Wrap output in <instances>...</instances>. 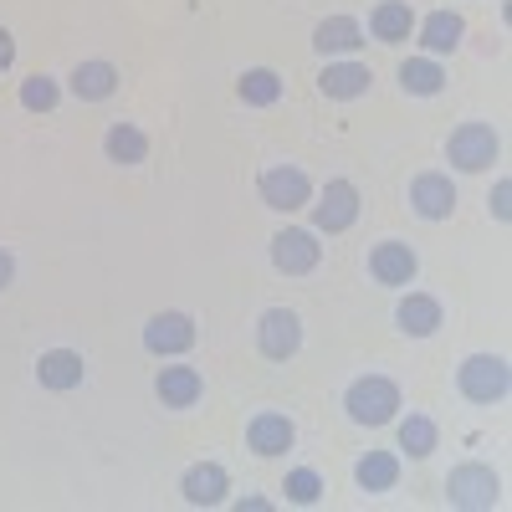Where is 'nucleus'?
<instances>
[{"label":"nucleus","instance_id":"7","mask_svg":"<svg viewBox=\"0 0 512 512\" xmlns=\"http://www.w3.org/2000/svg\"><path fill=\"white\" fill-rule=\"evenodd\" d=\"M308 210H313V231L318 236H344L359 221V185L354 180H328L318 205H308Z\"/></svg>","mask_w":512,"mask_h":512},{"label":"nucleus","instance_id":"31","mask_svg":"<svg viewBox=\"0 0 512 512\" xmlns=\"http://www.w3.org/2000/svg\"><path fill=\"white\" fill-rule=\"evenodd\" d=\"M11 282H16V256H11L6 246H0V292H6Z\"/></svg>","mask_w":512,"mask_h":512},{"label":"nucleus","instance_id":"5","mask_svg":"<svg viewBox=\"0 0 512 512\" xmlns=\"http://www.w3.org/2000/svg\"><path fill=\"white\" fill-rule=\"evenodd\" d=\"M256 195H262L267 210H308L313 205V180L303 175L297 164H272L262 169V180H256Z\"/></svg>","mask_w":512,"mask_h":512},{"label":"nucleus","instance_id":"19","mask_svg":"<svg viewBox=\"0 0 512 512\" xmlns=\"http://www.w3.org/2000/svg\"><path fill=\"white\" fill-rule=\"evenodd\" d=\"M67 93H72L77 103H108V98L118 93V67H113V62H103V57L77 62V67H72V77H67Z\"/></svg>","mask_w":512,"mask_h":512},{"label":"nucleus","instance_id":"2","mask_svg":"<svg viewBox=\"0 0 512 512\" xmlns=\"http://www.w3.org/2000/svg\"><path fill=\"white\" fill-rule=\"evenodd\" d=\"M446 159L451 169H461V175H487V169L502 159V139H497V128L487 118H466L461 128H451V139H446Z\"/></svg>","mask_w":512,"mask_h":512},{"label":"nucleus","instance_id":"18","mask_svg":"<svg viewBox=\"0 0 512 512\" xmlns=\"http://www.w3.org/2000/svg\"><path fill=\"white\" fill-rule=\"evenodd\" d=\"M154 395L164 400V410H195L200 395H205V374L190 369V364H169L154 379Z\"/></svg>","mask_w":512,"mask_h":512},{"label":"nucleus","instance_id":"13","mask_svg":"<svg viewBox=\"0 0 512 512\" xmlns=\"http://www.w3.org/2000/svg\"><path fill=\"white\" fill-rule=\"evenodd\" d=\"M369 88H374V72H369L364 62H354V57H338V62H328V67L318 72V93L333 98V103H354V98H364Z\"/></svg>","mask_w":512,"mask_h":512},{"label":"nucleus","instance_id":"16","mask_svg":"<svg viewBox=\"0 0 512 512\" xmlns=\"http://www.w3.org/2000/svg\"><path fill=\"white\" fill-rule=\"evenodd\" d=\"M297 441V425L282 415V410H256L251 425H246V446L256 456H287Z\"/></svg>","mask_w":512,"mask_h":512},{"label":"nucleus","instance_id":"32","mask_svg":"<svg viewBox=\"0 0 512 512\" xmlns=\"http://www.w3.org/2000/svg\"><path fill=\"white\" fill-rule=\"evenodd\" d=\"M236 507H241V512H267V507H272V502H267V497H241V502H236Z\"/></svg>","mask_w":512,"mask_h":512},{"label":"nucleus","instance_id":"6","mask_svg":"<svg viewBox=\"0 0 512 512\" xmlns=\"http://www.w3.org/2000/svg\"><path fill=\"white\" fill-rule=\"evenodd\" d=\"M297 349H303V318L292 308H267L256 318V354L272 359V364H287Z\"/></svg>","mask_w":512,"mask_h":512},{"label":"nucleus","instance_id":"8","mask_svg":"<svg viewBox=\"0 0 512 512\" xmlns=\"http://www.w3.org/2000/svg\"><path fill=\"white\" fill-rule=\"evenodd\" d=\"M195 318L190 313H180V308H164V313H154L149 323H144V349L154 354V359H180V354H190L195 349Z\"/></svg>","mask_w":512,"mask_h":512},{"label":"nucleus","instance_id":"28","mask_svg":"<svg viewBox=\"0 0 512 512\" xmlns=\"http://www.w3.org/2000/svg\"><path fill=\"white\" fill-rule=\"evenodd\" d=\"M57 103H62V82H57V77L36 72V77L21 82V108H26V113H52Z\"/></svg>","mask_w":512,"mask_h":512},{"label":"nucleus","instance_id":"29","mask_svg":"<svg viewBox=\"0 0 512 512\" xmlns=\"http://www.w3.org/2000/svg\"><path fill=\"white\" fill-rule=\"evenodd\" d=\"M487 210H492V221H497V226H507V221H512V180H507V175H497Z\"/></svg>","mask_w":512,"mask_h":512},{"label":"nucleus","instance_id":"15","mask_svg":"<svg viewBox=\"0 0 512 512\" xmlns=\"http://www.w3.org/2000/svg\"><path fill=\"white\" fill-rule=\"evenodd\" d=\"M226 492H231V472H226L221 461H195L190 472L180 477V497L190 507H221Z\"/></svg>","mask_w":512,"mask_h":512},{"label":"nucleus","instance_id":"24","mask_svg":"<svg viewBox=\"0 0 512 512\" xmlns=\"http://www.w3.org/2000/svg\"><path fill=\"white\" fill-rule=\"evenodd\" d=\"M400 482V456L395 451H364L354 461V487L359 492H390Z\"/></svg>","mask_w":512,"mask_h":512},{"label":"nucleus","instance_id":"10","mask_svg":"<svg viewBox=\"0 0 512 512\" xmlns=\"http://www.w3.org/2000/svg\"><path fill=\"white\" fill-rule=\"evenodd\" d=\"M410 210L420 221H451V210H456L451 175H441V169H420V175L410 180Z\"/></svg>","mask_w":512,"mask_h":512},{"label":"nucleus","instance_id":"4","mask_svg":"<svg viewBox=\"0 0 512 512\" xmlns=\"http://www.w3.org/2000/svg\"><path fill=\"white\" fill-rule=\"evenodd\" d=\"M446 502L451 507H497L502 502V477L487 461H456L446 472Z\"/></svg>","mask_w":512,"mask_h":512},{"label":"nucleus","instance_id":"20","mask_svg":"<svg viewBox=\"0 0 512 512\" xmlns=\"http://www.w3.org/2000/svg\"><path fill=\"white\" fill-rule=\"evenodd\" d=\"M36 379H41V390H77L82 379H88V359H82L77 349H47L36 359Z\"/></svg>","mask_w":512,"mask_h":512},{"label":"nucleus","instance_id":"9","mask_svg":"<svg viewBox=\"0 0 512 512\" xmlns=\"http://www.w3.org/2000/svg\"><path fill=\"white\" fill-rule=\"evenodd\" d=\"M318 262H323L318 231H308V226H287V231L272 236V267H277L282 277H308V272H318Z\"/></svg>","mask_w":512,"mask_h":512},{"label":"nucleus","instance_id":"21","mask_svg":"<svg viewBox=\"0 0 512 512\" xmlns=\"http://www.w3.org/2000/svg\"><path fill=\"white\" fill-rule=\"evenodd\" d=\"M415 21L420 16H415L410 0H379V6L369 11V36L384 41V47H400V41H410Z\"/></svg>","mask_w":512,"mask_h":512},{"label":"nucleus","instance_id":"27","mask_svg":"<svg viewBox=\"0 0 512 512\" xmlns=\"http://www.w3.org/2000/svg\"><path fill=\"white\" fill-rule=\"evenodd\" d=\"M323 492H328V482L318 477V466H292L287 482H282V497H287L292 507H318Z\"/></svg>","mask_w":512,"mask_h":512},{"label":"nucleus","instance_id":"23","mask_svg":"<svg viewBox=\"0 0 512 512\" xmlns=\"http://www.w3.org/2000/svg\"><path fill=\"white\" fill-rule=\"evenodd\" d=\"M282 93H287V82H282L272 67H246V72L236 77V98H241L246 108H277Z\"/></svg>","mask_w":512,"mask_h":512},{"label":"nucleus","instance_id":"1","mask_svg":"<svg viewBox=\"0 0 512 512\" xmlns=\"http://www.w3.org/2000/svg\"><path fill=\"white\" fill-rule=\"evenodd\" d=\"M400 405H405L400 400V384L390 374H364V379H354L349 390H344V410H349L354 425H364V431L390 425L400 415Z\"/></svg>","mask_w":512,"mask_h":512},{"label":"nucleus","instance_id":"11","mask_svg":"<svg viewBox=\"0 0 512 512\" xmlns=\"http://www.w3.org/2000/svg\"><path fill=\"white\" fill-rule=\"evenodd\" d=\"M313 52L323 62H338V57H359L364 52V26L359 16H323L313 26Z\"/></svg>","mask_w":512,"mask_h":512},{"label":"nucleus","instance_id":"3","mask_svg":"<svg viewBox=\"0 0 512 512\" xmlns=\"http://www.w3.org/2000/svg\"><path fill=\"white\" fill-rule=\"evenodd\" d=\"M512 390V374L502 354H466L456 369V395L472 405H502Z\"/></svg>","mask_w":512,"mask_h":512},{"label":"nucleus","instance_id":"25","mask_svg":"<svg viewBox=\"0 0 512 512\" xmlns=\"http://www.w3.org/2000/svg\"><path fill=\"white\" fill-rule=\"evenodd\" d=\"M103 154H108V164L134 169V164L149 159V134H144L139 123H113V128H108V139H103Z\"/></svg>","mask_w":512,"mask_h":512},{"label":"nucleus","instance_id":"12","mask_svg":"<svg viewBox=\"0 0 512 512\" xmlns=\"http://www.w3.org/2000/svg\"><path fill=\"white\" fill-rule=\"evenodd\" d=\"M415 36H420V52L425 57H451L456 47H461V41H466V16L461 11H431V16H425V21H415Z\"/></svg>","mask_w":512,"mask_h":512},{"label":"nucleus","instance_id":"14","mask_svg":"<svg viewBox=\"0 0 512 512\" xmlns=\"http://www.w3.org/2000/svg\"><path fill=\"white\" fill-rule=\"evenodd\" d=\"M415 272H420V256H415L405 241H379V246L369 251V277H374L379 287H410Z\"/></svg>","mask_w":512,"mask_h":512},{"label":"nucleus","instance_id":"22","mask_svg":"<svg viewBox=\"0 0 512 512\" xmlns=\"http://www.w3.org/2000/svg\"><path fill=\"white\" fill-rule=\"evenodd\" d=\"M400 88L410 93V98H441L446 93V67L436 62V57H405L400 62Z\"/></svg>","mask_w":512,"mask_h":512},{"label":"nucleus","instance_id":"30","mask_svg":"<svg viewBox=\"0 0 512 512\" xmlns=\"http://www.w3.org/2000/svg\"><path fill=\"white\" fill-rule=\"evenodd\" d=\"M11 67H16V36L0 26V72H11Z\"/></svg>","mask_w":512,"mask_h":512},{"label":"nucleus","instance_id":"17","mask_svg":"<svg viewBox=\"0 0 512 512\" xmlns=\"http://www.w3.org/2000/svg\"><path fill=\"white\" fill-rule=\"evenodd\" d=\"M395 323H400L405 338H436L441 323H446V308H441V297H431V292H405L400 308H395Z\"/></svg>","mask_w":512,"mask_h":512},{"label":"nucleus","instance_id":"26","mask_svg":"<svg viewBox=\"0 0 512 512\" xmlns=\"http://www.w3.org/2000/svg\"><path fill=\"white\" fill-rule=\"evenodd\" d=\"M436 446H441V431H436L431 415H405L400 420V451H410L415 461H425Z\"/></svg>","mask_w":512,"mask_h":512}]
</instances>
